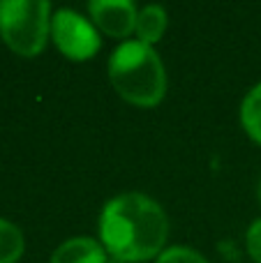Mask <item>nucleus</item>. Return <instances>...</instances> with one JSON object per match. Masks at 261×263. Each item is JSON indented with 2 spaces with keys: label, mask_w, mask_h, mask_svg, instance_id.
Wrapping results in <instances>:
<instances>
[{
  "label": "nucleus",
  "mask_w": 261,
  "mask_h": 263,
  "mask_svg": "<svg viewBox=\"0 0 261 263\" xmlns=\"http://www.w3.org/2000/svg\"><path fill=\"white\" fill-rule=\"evenodd\" d=\"M0 37L16 55H40L51 37V5L44 0H3Z\"/></svg>",
  "instance_id": "obj_3"
},
{
  "label": "nucleus",
  "mask_w": 261,
  "mask_h": 263,
  "mask_svg": "<svg viewBox=\"0 0 261 263\" xmlns=\"http://www.w3.org/2000/svg\"><path fill=\"white\" fill-rule=\"evenodd\" d=\"M109 81L125 102L141 109L157 106L166 95V69L155 46L123 42L109 58Z\"/></svg>",
  "instance_id": "obj_2"
},
{
  "label": "nucleus",
  "mask_w": 261,
  "mask_h": 263,
  "mask_svg": "<svg viewBox=\"0 0 261 263\" xmlns=\"http://www.w3.org/2000/svg\"><path fill=\"white\" fill-rule=\"evenodd\" d=\"M155 263H208L199 252L190 247H169L155 259Z\"/></svg>",
  "instance_id": "obj_10"
},
{
  "label": "nucleus",
  "mask_w": 261,
  "mask_h": 263,
  "mask_svg": "<svg viewBox=\"0 0 261 263\" xmlns=\"http://www.w3.org/2000/svg\"><path fill=\"white\" fill-rule=\"evenodd\" d=\"M26 240L16 224L0 217V263H16L23 256Z\"/></svg>",
  "instance_id": "obj_9"
},
{
  "label": "nucleus",
  "mask_w": 261,
  "mask_h": 263,
  "mask_svg": "<svg viewBox=\"0 0 261 263\" xmlns=\"http://www.w3.org/2000/svg\"><path fill=\"white\" fill-rule=\"evenodd\" d=\"M51 40L55 49L74 63L92 58L102 46V37L95 23L74 9H58L51 16Z\"/></svg>",
  "instance_id": "obj_4"
},
{
  "label": "nucleus",
  "mask_w": 261,
  "mask_h": 263,
  "mask_svg": "<svg viewBox=\"0 0 261 263\" xmlns=\"http://www.w3.org/2000/svg\"><path fill=\"white\" fill-rule=\"evenodd\" d=\"M106 250L102 242L88 236L67 238L55 247L49 263H106Z\"/></svg>",
  "instance_id": "obj_6"
},
{
  "label": "nucleus",
  "mask_w": 261,
  "mask_h": 263,
  "mask_svg": "<svg viewBox=\"0 0 261 263\" xmlns=\"http://www.w3.org/2000/svg\"><path fill=\"white\" fill-rule=\"evenodd\" d=\"M88 12L97 30L114 40H125L137 28L139 9L132 0H92Z\"/></svg>",
  "instance_id": "obj_5"
},
{
  "label": "nucleus",
  "mask_w": 261,
  "mask_h": 263,
  "mask_svg": "<svg viewBox=\"0 0 261 263\" xmlns=\"http://www.w3.org/2000/svg\"><path fill=\"white\" fill-rule=\"evenodd\" d=\"M169 219L155 199L139 192L106 201L100 215V240L120 263H143L164 252Z\"/></svg>",
  "instance_id": "obj_1"
},
{
  "label": "nucleus",
  "mask_w": 261,
  "mask_h": 263,
  "mask_svg": "<svg viewBox=\"0 0 261 263\" xmlns=\"http://www.w3.org/2000/svg\"><path fill=\"white\" fill-rule=\"evenodd\" d=\"M245 245H248V254L252 256V261L261 263V217L250 224L245 233Z\"/></svg>",
  "instance_id": "obj_11"
},
{
  "label": "nucleus",
  "mask_w": 261,
  "mask_h": 263,
  "mask_svg": "<svg viewBox=\"0 0 261 263\" xmlns=\"http://www.w3.org/2000/svg\"><path fill=\"white\" fill-rule=\"evenodd\" d=\"M169 26V16H166V9L160 7V5H148V7L139 9V16H137V32L139 42L148 46H155L157 42L164 37V30Z\"/></svg>",
  "instance_id": "obj_7"
},
{
  "label": "nucleus",
  "mask_w": 261,
  "mask_h": 263,
  "mask_svg": "<svg viewBox=\"0 0 261 263\" xmlns=\"http://www.w3.org/2000/svg\"><path fill=\"white\" fill-rule=\"evenodd\" d=\"M240 123L250 139L261 145V83H257L245 95L243 104H240Z\"/></svg>",
  "instance_id": "obj_8"
},
{
  "label": "nucleus",
  "mask_w": 261,
  "mask_h": 263,
  "mask_svg": "<svg viewBox=\"0 0 261 263\" xmlns=\"http://www.w3.org/2000/svg\"><path fill=\"white\" fill-rule=\"evenodd\" d=\"M259 201H261V182H259Z\"/></svg>",
  "instance_id": "obj_12"
}]
</instances>
